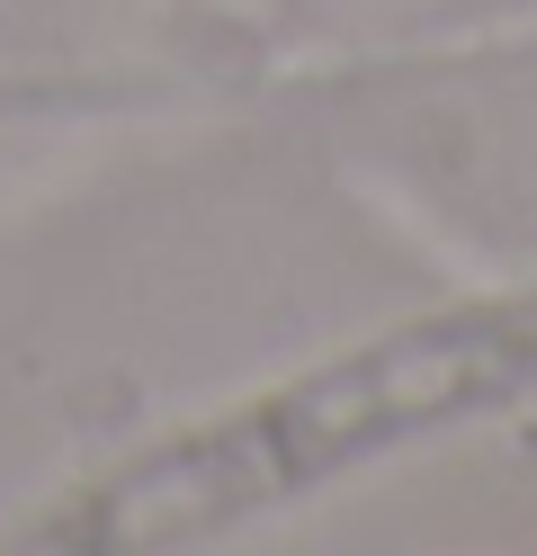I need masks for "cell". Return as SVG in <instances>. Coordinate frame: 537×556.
I'll use <instances>...</instances> for the list:
<instances>
[{
    "label": "cell",
    "instance_id": "cell-1",
    "mask_svg": "<svg viewBox=\"0 0 537 556\" xmlns=\"http://www.w3.org/2000/svg\"><path fill=\"white\" fill-rule=\"evenodd\" d=\"M537 377V296L501 305L484 324H439L421 341H394L385 359H358L341 377H322V387L269 404L260 422L242 431H215L197 448V467L179 458L170 494H126L135 511L117 530H170V520H215L225 503L242 494H269V484L305 476L322 458H349V448H368L376 431H404V422H430V413H457L475 395H501Z\"/></svg>",
    "mask_w": 537,
    "mask_h": 556
}]
</instances>
